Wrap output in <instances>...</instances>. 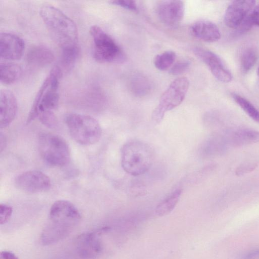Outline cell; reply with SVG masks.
Listing matches in <instances>:
<instances>
[{
  "label": "cell",
  "mask_w": 259,
  "mask_h": 259,
  "mask_svg": "<svg viewBox=\"0 0 259 259\" xmlns=\"http://www.w3.org/2000/svg\"><path fill=\"white\" fill-rule=\"evenodd\" d=\"M239 259H259V248L254 249L242 254Z\"/></svg>",
  "instance_id": "1f68e13d"
},
{
  "label": "cell",
  "mask_w": 259,
  "mask_h": 259,
  "mask_svg": "<svg viewBox=\"0 0 259 259\" xmlns=\"http://www.w3.org/2000/svg\"><path fill=\"white\" fill-rule=\"evenodd\" d=\"M235 102L253 120L259 123V111L248 100L239 95L233 94Z\"/></svg>",
  "instance_id": "603a6c76"
},
{
  "label": "cell",
  "mask_w": 259,
  "mask_h": 259,
  "mask_svg": "<svg viewBox=\"0 0 259 259\" xmlns=\"http://www.w3.org/2000/svg\"><path fill=\"white\" fill-rule=\"evenodd\" d=\"M13 212L12 207L6 204L0 205V224L7 223L10 219Z\"/></svg>",
  "instance_id": "f1b7e54d"
},
{
  "label": "cell",
  "mask_w": 259,
  "mask_h": 259,
  "mask_svg": "<svg viewBox=\"0 0 259 259\" xmlns=\"http://www.w3.org/2000/svg\"><path fill=\"white\" fill-rule=\"evenodd\" d=\"M193 52L208 67L211 73L218 80L225 83L231 81L233 76L231 72L217 54L201 47L194 48Z\"/></svg>",
  "instance_id": "8fae6325"
},
{
  "label": "cell",
  "mask_w": 259,
  "mask_h": 259,
  "mask_svg": "<svg viewBox=\"0 0 259 259\" xmlns=\"http://www.w3.org/2000/svg\"><path fill=\"white\" fill-rule=\"evenodd\" d=\"M255 4L253 0H237L233 1L228 7L224 15L226 25L232 28H237Z\"/></svg>",
  "instance_id": "5bb4252c"
},
{
  "label": "cell",
  "mask_w": 259,
  "mask_h": 259,
  "mask_svg": "<svg viewBox=\"0 0 259 259\" xmlns=\"http://www.w3.org/2000/svg\"><path fill=\"white\" fill-rule=\"evenodd\" d=\"M252 25L259 27V5L253 8L248 15Z\"/></svg>",
  "instance_id": "4dcf8cb0"
},
{
  "label": "cell",
  "mask_w": 259,
  "mask_h": 259,
  "mask_svg": "<svg viewBox=\"0 0 259 259\" xmlns=\"http://www.w3.org/2000/svg\"><path fill=\"white\" fill-rule=\"evenodd\" d=\"M257 73L258 76H259V67L257 69Z\"/></svg>",
  "instance_id": "e575fe53"
},
{
  "label": "cell",
  "mask_w": 259,
  "mask_h": 259,
  "mask_svg": "<svg viewBox=\"0 0 259 259\" xmlns=\"http://www.w3.org/2000/svg\"><path fill=\"white\" fill-rule=\"evenodd\" d=\"M0 259H19V258L12 252L4 250L1 252Z\"/></svg>",
  "instance_id": "d6a6232c"
},
{
  "label": "cell",
  "mask_w": 259,
  "mask_h": 259,
  "mask_svg": "<svg viewBox=\"0 0 259 259\" xmlns=\"http://www.w3.org/2000/svg\"><path fill=\"white\" fill-rule=\"evenodd\" d=\"M257 166L255 161H247L239 165L235 170V174L238 176L244 175L252 171Z\"/></svg>",
  "instance_id": "83f0119b"
},
{
  "label": "cell",
  "mask_w": 259,
  "mask_h": 259,
  "mask_svg": "<svg viewBox=\"0 0 259 259\" xmlns=\"http://www.w3.org/2000/svg\"><path fill=\"white\" fill-rule=\"evenodd\" d=\"M49 219L40 235L44 245L55 244L67 237L79 223L81 215L71 202L59 200L52 205Z\"/></svg>",
  "instance_id": "6da1fadb"
},
{
  "label": "cell",
  "mask_w": 259,
  "mask_h": 259,
  "mask_svg": "<svg viewBox=\"0 0 259 259\" xmlns=\"http://www.w3.org/2000/svg\"><path fill=\"white\" fill-rule=\"evenodd\" d=\"M55 59L53 52L44 45L35 46L27 53L28 63L34 66L43 67L52 63Z\"/></svg>",
  "instance_id": "ac0fdd59"
},
{
  "label": "cell",
  "mask_w": 259,
  "mask_h": 259,
  "mask_svg": "<svg viewBox=\"0 0 259 259\" xmlns=\"http://www.w3.org/2000/svg\"><path fill=\"white\" fill-rule=\"evenodd\" d=\"M38 149L42 158L50 165L63 167L69 162L70 153L68 145L59 136L41 134L38 139Z\"/></svg>",
  "instance_id": "52a82bcc"
},
{
  "label": "cell",
  "mask_w": 259,
  "mask_h": 259,
  "mask_svg": "<svg viewBox=\"0 0 259 259\" xmlns=\"http://www.w3.org/2000/svg\"><path fill=\"white\" fill-rule=\"evenodd\" d=\"M25 50L23 40L16 34L2 32L0 34V56L7 60H16L22 56Z\"/></svg>",
  "instance_id": "4fadbf2b"
},
{
  "label": "cell",
  "mask_w": 259,
  "mask_h": 259,
  "mask_svg": "<svg viewBox=\"0 0 259 259\" xmlns=\"http://www.w3.org/2000/svg\"><path fill=\"white\" fill-rule=\"evenodd\" d=\"M65 122L72 138L82 145H91L98 142L102 135V128L94 117L78 113H69Z\"/></svg>",
  "instance_id": "5b68a950"
},
{
  "label": "cell",
  "mask_w": 259,
  "mask_h": 259,
  "mask_svg": "<svg viewBox=\"0 0 259 259\" xmlns=\"http://www.w3.org/2000/svg\"><path fill=\"white\" fill-rule=\"evenodd\" d=\"M63 75L58 65L54 66L37 93L29 114L27 123L42 115L54 113L59 101L60 81Z\"/></svg>",
  "instance_id": "3957f363"
},
{
  "label": "cell",
  "mask_w": 259,
  "mask_h": 259,
  "mask_svg": "<svg viewBox=\"0 0 259 259\" xmlns=\"http://www.w3.org/2000/svg\"><path fill=\"white\" fill-rule=\"evenodd\" d=\"M156 12L163 24L170 28H176L183 19L185 5L181 1H160L156 6Z\"/></svg>",
  "instance_id": "30bf717a"
},
{
  "label": "cell",
  "mask_w": 259,
  "mask_h": 259,
  "mask_svg": "<svg viewBox=\"0 0 259 259\" xmlns=\"http://www.w3.org/2000/svg\"><path fill=\"white\" fill-rule=\"evenodd\" d=\"M18 108L17 99L11 91L1 90L0 93V123L2 128L9 126L14 119Z\"/></svg>",
  "instance_id": "9a60e30c"
},
{
  "label": "cell",
  "mask_w": 259,
  "mask_h": 259,
  "mask_svg": "<svg viewBox=\"0 0 259 259\" xmlns=\"http://www.w3.org/2000/svg\"><path fill=\"white\" fill-rule=\"evenodd\" d=\"M130 87L134 94L141 96H144L149 92L150 84L145 77L140 74H137L132 77Z\"/></svg>",
  "instance_id": "7402d4cb"
},
{
  "label": "cell",
  "mask_w": 259,
  "mask_h": 259,
  "mask_svg": "<svg viewBox=\"0 0 259 259\" xmlns=\"http://www.w3.org/2000/svg\"><path fill=\"white\" fill-rule=\"evenodd\" d=\"M113 5L122 7L127 10L136 11L137 9L136 3L134 1L131 0H114L110 1Z\"/></svg>",
  "instance_id": "f546056e"
},
{
  "label": "cell",
  "mask_w": 259,
  "mask_h": 259,
  "mask_svg": "<svg viewBox=\"0 0 259 259\" xmlns=\"http://www.w3.org/2000/svg\"><path fill=\"white\" fill-rule=\"evenodd\" d=\"M78 54V48L62 51L60 67L62 73L68 72L74 66Z\"/></svg>",
  "instance_id": "d4e9b609"
},
{
  "label": "cell",
  "mask_w": 259,
  "mask_h": 259,
  "mask_svg": "<svg viewBox=\"0 0 259 259\" xmlns=\"http://www.w3.org/2000/svg\"><path fill=\"white\" fill-rule=\"evenodd\" d=\"M189 85V80L185 77H178L171 82L161 95L158 106L152 113V120L154 123H160L166 112L182 103Z\"/></svg>",
  "instance_id": "ba28073f"
},
{
  "label": "cell",
  "mask_w": 259,
  "mask_h": 259,
  "mask_svg": "<svg viewBox=\"0 0 259 259\" xmlns=\"http://www.w3.org/2000/svg\"><path fill=\"white\" fill-rule=\"evenodd\" d=\"M228 146L241 147L259 142V131L247 128L229 130L223 135Z\"/></svg>",
  "instance_id": "2e32d148"
},
{
  "label": "cell",
  "mask_w": 259,
  "mask_h": 259,
  "mask_svg": "<svg viewBox=\"0 0 259 259\" xmlns=\"http://www.w3.org/2000/svg\"><path fill=\"white\" fill-rule=\"evenodd\" d=\"M182 190L178 189L175 190L157 206L155 209L156 214L162 217L169 214L178 203Z\"/></svg>",
  "instance_id": "44dd1931"
},
{
  "label": "cell",
  "mask_w": 259,
  "mask_h": 259,
  "mask_svg": "<svg viewBox=\"0 0 259 259\" xmlns=\"http://www.w3.org/2000/svg\"><path fill=\"white\" fill-rule=\"evenodd\" d=\"M190 64V63L188 60L179 61L170 67L169 72L173 75H180L186 71Z\"/></svg>",
  "instance_id": "4316f807"
},
{
  "label": "cell",
  "mask_w": 259,
  "mask_h": 259,
  "mask_svg": "<svg viewBox=\"0 0 259 259\" xmlns=\"http://www.w3.org/2000/svg\"><path fill=\"white\" fill-rule=\"evenodd\" d=\"M190 32L195 37L208 42L219 40L221 36L217 25L208 20H199L193 23L190 27Z\"/></svg>",
  "instance_id": "e0dca14e"
},
{
  "label": "cell",
  "mask_w": 259,
  "mask_h": 259,
  "mask_svg": "<svg viewBox=\"0 0 259 259\" xmlns=\"http://www.w3.org/2000/svg\"><path fill=\"white\" fill-rule=\"evenodd\" d=\"M96 232L79 235L76 240V251L81 259H95L102 252L103 246Z\"/></svg>",
  "instance_id": "7c38bea8"
},
{
  "label": "cell",
  "mask_w": 259,
  "mask_h": 259,
  "mask_svg": "<svg viewBox=\"0 0 259 259\" xmlns=\"http://www.w3.org/2000/svg\"><path fill=\"white\" fill-rule=\"evenodd\" d=\"M6 144V139L4 135L1 133V151H2L4 148L5 147Z\"/></svg>",
  "instance_id": "836d02e7"
},
{
  "label": "cell",
  "mask_w": 259,
  "mask_h": 259,
  "mask_svg": "<svg viewBox=\"0 0 259 259\" xmlns=\"http://www.w3.org/2000/svg\"><path fill=\"white\" fill-rule=\"evenodd\" d=\"M154 158L153 152L147 144L139 141L127 142L121 150V165L128 174L138 176L150 168Z\"/></svg>",
  "instance_id": "277c9868"
},
{
  "label": "cell",
  "mask_w": 259,
  "mask_h": 259,
  "mask_svg": "<svg viewBox=\"0 0 259 259\" xmlns=\"http://www.w3.org/2000/svg\"><path fill=\"white\" fill-rule=\"evenodd\" d=\"M228 146L223 135L214 134L205 142L202 152L205 157H214L224 154Z\"/></svg>",
  "instance_id": "d6986e66"
},
{
  "label": "cell",
  "mask_w": 259,
  "mask_h": 259,
  "mask_svg": "<svg viewBox=\"0 0 259 259\" xmlns=\"http://www.w3.org/2000/svg\"><path fill=\"white\" fill-rule=\"evenodd\" d=\"M258 57L256 49L250 47L246 49L242 54L241 67L244 72H247L253 67Z\"/></svg>",
  "instance_id": "484cf974"
},
{
  "label": "cell",
  "mask_w": 259,
  "mask_h": 259,
  "mask_svg": "<svg viewBox=\"0 0 259 259\" xmlns=\"http://www.w3.org/2000/svg\"><path fill=\"white\" fill-rule=\"evenodd\" d=\"M176 58V55L174 52L165 51L155 56L154 64L158 70L164 71L173 65Z\"/></svg>",
  "instance_id": "cb8c5ba5"
},
{
  "label": "cell",
  "mask_w": 259,
  "mask_h": 259,
  "mask_svg": "<svg viewBox=\"0 0 259 259\" xmlns=\"http://www.w3.org/2000/svg\"><path fill=\"white\" fill-rule=\"evenodd\" d=\"M17 188L31 193L46 191L51 185L49 177L42 171L30 170L18 175L14 181Z\"/></svg>",
  "instance_id": "9c48e42d"
},
{
  "label": "cell",
  "mask_w": 259,
  "mask_h": 259,
  "mask_svg": "<svg viewBox=\"0 0 259 259\" xmlns=\"http://www.w3.org/2000/svg\"><path fill=\"white\" fill-rule=\"evenodd\" d=\"M40 15L62 51L78 48V32L74 21L62 11L47 5L40 9Z\"/></svg>",
  "instance_id": "7a4b0ae2"
},
{
  "label": "cell",
  "mask_w": 259,
  "mask_h": 259,
  "mask_svg": "<svg viewBox=\"0 0 259 259\" xmlns=\"http://www.w3.org/2000/svg\"><path fill=\"white\" fill-rule=\"evenodd\" d=\"M22 69L18 64L3 62L0 65V80L4 84H11L20 77Z\"/></svg>",
  "instance_id": "ffe728a7"
},
{
  "label": "cell",
  "mask_w": 259,
  "mask_h": 259,
  "mask_svg": "<svg viewBox=\"0 0 259 259\" xmlns=\"http://www.w3.org/2000/svg\"><path fill=\"white\" fill-rule=\"evenodd\" d=\"M90 33L94 42V57L100 63H121L126 60L122 49L101 27L93 25Z\"/></svg>",
  "instance_id": "8992f818"
}]
</instances>
